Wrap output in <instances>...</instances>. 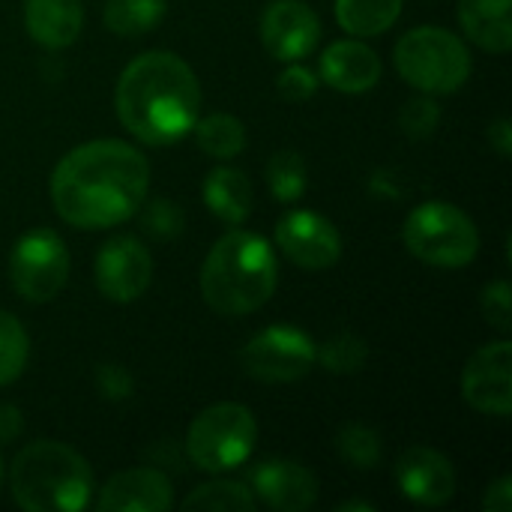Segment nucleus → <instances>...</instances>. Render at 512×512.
<instances>
[{"instance_id": "a211bd4d", "label": "nucleus", "mask_w": 512, "mask_h": 512, "mask_svg": "<svg viewBox=\"0 0 512 512\" xmlns=\"http://www.w3.org/2000/svg\"><path fill=\"white\" fill-rule=\"evenodd\" d=\"M24 27L42 48H69L84 27L81 0H24Z\"/></svg>"}, {"instance_id": "c85d7f7f", "label": "nucleus", "mask_w": 512, "mask_h": 512, "mask_svg": "<svg viewBox=\"0 0 512 512\" xmlns=\"http://www.w3.org/2000/svg\"><path fill=\"white\" fill-rule=\"evenodd\" d=\"M138 210H141V225H144L147 234H153L159 240H171V237L183 234L186 213L171 198H153V201L144 198Z\"/></svg>"}, {"instance_id": "dca6fc26", "label": "nucleus", "mask_w": 512, "mask_h": 512, "mask_svg": "<svg viewBox=\"0 0 512 512\" xmlns=\"http://www.w3.org/2000/svg\"><path fill=\"white\" fill-rule=\"evenodd\" d=\"M96 507L102 512H168L174 507V489L159 468H132L102 486Z\"/></svg>"}, {"instance_id": "0eeeda50", "label": "nucleus", "mask_w": 512, "mask_h": 512, "mask_svg": "<svg viewBox=\"0 0 512 512\" xmlns=\"http://www.w3.org/2000/svg\"><path fill=\"white\" fill-rule=\"evenodd\" d=\"M258 441L255 417L246 405L219 402L204 408L186 435V456L207 474H225L240 468Z\"/></svg>"}, {"instance_id": "cd10ccee", "label": "nucleus", "mask_w": 512, "mask_h": 512, "mask_svg": "<svg viewBox=\"0 0 512 512\" xmlns=\"http://www.w3.org/2000/svg\"><path fill=\"white\" fill-rule=\"evenodd\" d=\"M318 363L330 375H357L369 363V345L357 333H336L318 348Z\"/></svg>"}, {"instance_id": "72a5a7b5", "label": "nucleus", "mask_w": 512, "mask_h": 512, "mask_svg": "<svg viewBox=\"0 0 512 512\" xmlns=\"http://www.w3.org/2000/svg\"><path fill=\"white\" fill-rule=\"evenodd\" d=\"M483 510L486 512H510L512 510V480L501 477L498 483H492L483 495Z\"/></svg>"}, {"instance_id": "2eb2a0df", "label": "nucleus", "mask_w": 512, "mask_h": 512, "mask_svg": "<svg viewBox=\"0 0 512 512\" xmlns=\"http://www.w3.org/2000/svg\"><path fill=\"white\" fill-rule=\"evenodd\" d=\"M252 492L270 510L306 512L318 501V480L300 462L270 459L252 471Z\"/></svg>"}, {"instance_id": "4be33fe9", "label": "nucleus", "mask_w": 512, "mask_h": 512, "mask_svg": "<svg viewBox=\"0 0 512 512\" xmlns=\"http://www.w3.org/2000/svg\"><path fill=\"white\" fill-rule=\"evenodd\" d=\"M165 18V0H105L102 21L114 36L135 39L159 27Z\"/></svg>"}, {"instance_id": "bb28decb", "label": "nucleus", "mask_w": 512, "mask_h": 512, "mask_svg": "<svg viewBox=\"0 0 512 512\" xmlns=\"http://www.w3.org/2000/svg\"><path fill=\"white\" fill-rule=\"evenodd\" d=\"M30 357V339L21 321L0 309V387H9L21 378Z\"/></svg>"}, {"instance_id": "1a4fd4ad", "label": "nucleus", "mask_w": 512, "mask_h": 512, "mask_svg": "<svg viewBox=\"0 0 512 512\" xmlns=\"http://www.w3.org/2000/svg\"><path fill=\"white\" fill-rule=\"evenodd\" d=\"M69 279L66 243L51 228L27 231L9 255V282L27 303L54 300Z\"/></svg>"}, {"instance_id": "a878e982", "label": "nucleus", "mask_w": 512, "mask_h": 512, "mask_svg": "<svg viewBox=\"0 0 512 512\" xmlns=\"http://www.w3.org/2000/svg\"><path fill=\"white\" fill-rule=\"evenodd\" d=\"M306 159L297 150H279L267 159V186L276 201L294 204L306 192Z\"/></svg>"}, {"instance_id": "9b49d317", "label": "nucleus", "mask_w": 512, "mask_h": 512, "mask_svg": "<svg viewBox=\"0 0 512 512\" xmlns=\"http://www.w3.org/2000/svg\"><path fill=\"white\" fill-rule=\"evenodd\" d=\"M465 402L489 417L512 414V345L507 339L483 345L462 372Z\"/></svg>"}, {"instance_id": "6e6552de", "label": "nucleus", "mask_w": 512, "mask_h": 512, "mask_svg": "<svg viewBox=\"0 0 512 512\" xmlns=\"http://www.w3.org/2000/svg\"><path fill=\"white\" fill-rule=\"evenodd\" d=\"M240 369L261 384H291L306 378L318 363V345L309 333L276 324L240 348Z\"/></svg>"}, {"instance_id": "aec40b11", "label": "nucleus", "mask_w": 512, "mask_h": 512, "mask_svg": "<svg viewBox=\"0 0 512 512\" xmlns=\"http://www.w3.org/2000/svg\"><path fill=\"white\" fill-rule=\"evenodd\" d=\"M204 204L228 225H243L252 213V183L240 168L219 165L204 177Z\"/></svg>"}, {"instance_id": "c756f323", "label": "nucleus", "mask_w": 512, "mask_h": 512, "mask_svg": "<svg viewBox=\"0 0 512 512\" xmlns=\"http://www.w3.org/2000/svg\"><path fill=\"white\" fill-rule=\"evenodd\" d=\"M441 123V105L429 96H417L408 99L399 111V126L411 141H423L429 138Z\"/></svg>"}, {"instance_id": "4468645a", "label": "nucleus", "mask_w": 512, "mask_h": 512, "mask_svg": "<svg viewBox=\"0 0 512 512\" xmlns=\"http://www.w3.org/2000/svg\"><path fill=\"white\" fill-rule=\"evenodd\" d=\"M396 483L402 495L420 507H444L456 495V471L450 459L432 447H408L396 459Z\"/></svg>"}, {"instance_id": "393cba45", "label": "nucleus", "mask_w": 512, "mask_h": 512, "mask_svg": "<svg viewBox=\"0 0 512 512\" xmlns=\"http://www.w3.org/2000/svg\"><path fill=\"white\" fill-rule=\"evenodd\" d=\"M336 453L357 471H372L384 459V441L372 426L345 423L336 432Z\"/></svg>"}, {"instance_id": "7c9ffc66", "label": "nucleus", "mask_w": 512, "mask_h": 512, "mask_svg": "<svg viewBox=\"0 0 512 512\" xmlns=\"http://www.w3.org/2000/svg\"><path fill=\"white\" fill-rule=\"evenodd\" d=\"M480 309H483V318L501 330V333H510L512 330V288L510 282H492L483 288V297H480Z\"/></svg>"}, {"instance_id": "f8f14e48", "label": "nucleus", "mask_w": 512, "mask_h": 512, "mask_svg": "<svg viewBox=\"0 0 512 512\" xmlns=\"http://www.w3.org/2000/svg\"><path fill=\"white\" fill-rule=\"evenodd\" d=\"M276 243L285 258L303 270H327L342 255L339 228L315 210H294L282 216L276 225Z\"/></svg>"}, {"instance_id": "473e14b6", "label": "nucleus", "mask_w": 512, "mask_h": 512, "mask_svg": "<svg viewBox=\"0 0 512 512\" xmlns=\"http://www.w3.org/2000/svg\"><path fill=\"white\" fill-rule=\"evenodd\" d=\"M93 378H96V390H99L102 399H108V402H123V399H129L132 390H135L132 375H129L120 363H99Z\"/></svg>"}, {"instance_id": "4c0bfd02", "label": "nucleus", "mask_w": 512, "mask_h": 512, "mask_svg": "<svg viewBox=\"0 0 512 512\" xmlns=\"http://www.w3.org/2000/svg\"><path fill=\"white\" fill-rule=\"evenodd\" d=\"M0 483H3V465H0Z\"/></svg>"}, {"instance_id": "b1692460", "label": "nucleus", "mask_w": 512, "mask_h": 512, "mask_svg": "<svg viewBox=\"0 0 512 512\" xmlns=\"http://www.w3.org/2000/svg\"><path fill=\"white\" fill-rule=\"evenodd\" d=\"M258 498L249 486L234 480H213L192 489L183 501V510L195 512H255Z\"/></svg>"}, {"instance_id": "2f4dec72", "label": "nucleus", "mask_w": 512, "mask_h": 512, "mask_svg": "<svg viewBox=\"0 0 512 512\" xmlns=\"http://www.w3.org/2000/svg\"><path fill=\"white\" fill-rule=\"evenodd\" d=\"M276 87H279V96H282V99H288V102H306V99H312L315 90H318V75H315L312 69L300 66V60H297V63H288V66L279 72Z\"/></svg>"}, {"instance_id": "6ab92c4d", "label": "nucleus", "mask_w": 512, "mask_h": 512, "mask_svg": "<svg viewBox=\"0 0 512 512\" xmlns=\"http://www.w3.org/2000/svg\"><path fill=\"white\" fill-rule=\"evenodd\" d=\"M459 24L483 51L507 54L512 48V0H459Z\"/></svg>"}, {"instance_id": "e433bc0d", "label": "nucleus", "mask_w": 512, "mask_h": 512, "mask_svg": "<svg viewBox=\"0 0 512 512\" xmlns=\"http://www.w3.org/2000/svg\"><path fill=\"white\" fill-rule=\"evenodd\" d=\"M336 510H339V512H354V510L372 512V510H375V507H372V504H366V501H345V504H339Z\"/></svg>"}, {"instance_id": "f3484780", "label": "nucleus", "mask_w": 512, "mask_h": 512, "mask_svg": "<svg viewBox=\"0 0 512 512\" xmlns=\"http://www.w3.org/2000/svg\"><path fill=\"white\" fill-rule=\"evenodd\" d=\"M381 57L360 39H339L321 54V81L339 93H366L381 81Z\"/></svg>"}, {"instance_id": "7ed1b4c3", "label": "nucleus", "mask_w": 512, "mask_h": 512, "mask_svg": "<svg viewBox=\"0 0 512 512\" xmlns=\"http://www.w3.org/2000/svg\"><path fill=\"white\" fill-rule=\"evenodd\" d=\"M279 285V264L273 246L252 231L222 234L201 267L204 303L228 318L258 312Z\"/></svg>"}, {"instance_id": "f03ea898", "label": "nucleus", "mask_w": 512, "mask_h": 512, "mask_svg": "<svg viewBox=\"0 0 512 512\" xmlns=\"http://www.w3.org/2000/svg\"><path fill=\"white\" fill-rule=\"evenodd\" d=\"M114 105L132 138L165 147L192 132L201 117V84L189 63L171 51L135 57L117 78Z\"/></svg>"}, {"instance_id": "412c9836", "label": "nucleus", "mask_w": 512, "mask_h": 512, "mask_svg": "<svg viewBox=\"0 0 512 512\" xmlns=\"http://www.w3.org/2000/svg\"><path fill=\"white\" fill-rule=\"evenodd\" d=\"M405 0H336V21L351 36H381L399 15Z\"/></svg>"}, {"instance_id": "f704fd0d", "label": "nucleus", "mask_w": 512, "mask_h": 512, "mask_svg": "<svg viewBox=\"0 0 512 512\" xmlns=\"http://www.w3.org/2000/svg\"><path fill=\"white\" fill-rule=\"evenodd\" d=\"M24 432V417L15 405H0V444H12Z\"/></svg>"}, {"instance_id": "c9c22d12", "label": "nucleus", "mask_w": 512, "mask_h": 512, "mask_svg": "<svg viewBox=\"0 0 512 512\" xmlns=\"http://www.w3.org/2000/svg\"><path fill=\"white\" fill-rule=\"evenodd\" d=\"M489 144L492 150L501 156V159H510L512 153V123L507 117H498L492 126H489Z\"/></svg>"}, {"instance_id": "20e7f679", "label": "nucleus", "mask_w": 512, "mask_h": 512, "mask_svg": "<svg viewBox=\"0 0 512 512\" xmlns=\"http://www.w3.org/2000/svg\"><path fill=\"white\" fill-rule=\"evenodd\" d=\"M9 489L27 512H78L90 504L93 471L60 441H33L9 465Z\"/></svg>"}, {"instance_id": "423d86ee", "label": "nucleus", "mask_w": 512, "mask_h": 512, "mask_svg": "<svg viewBox=\"0 0 512 512\" xmlns=\"http://www.w3.org/2000/svg\"><path fill=\"white\" fill-rule=\"evenodd\" d=\"M405 249L432 267H468L480 252V231L474 219L447 201H426L414 207L402 228Z\"/></svg>"}, {"instance_id": "ddd939ff", "label": "nucleus", "mask_w": 512, "mask_h": 512, "mask_svg": "<svg viewBox=\"0 0 512 512\" xmlns=\"http://www.w3.org/2000/svg\"><path fill=\"white\" fill-rule=\"evenodd\" d=\"M261 42L270 57L297 63L321 42V18L303 0H273L261 15Z\"/></svg>"}, {"instance_id": "5701e85b", "label": "nucleus", "mask_w": 512, "mask_h": 512, "mask_svg": "<svg viewBox=\"0 0 512 512\" xmlns=\"http://www.w3.org/2000/svg\"><path fill=\"white\" fill-rule=\"evenodd\" d=\"M198 147L213 159H234L246 147V126L234 114H207L192 126Z\"/></svg>"}, {"instance_id": "9d476101", "label": "nucleus", "mask_w": 512, "mask_h": 512, "mask_svg": "<svg viewBox=\"0 0 512 512\" xmlns=\"http://www.w3.org/2000/svg\"><path fill=\"white\" fill-rule=\"evenodd\" d=\"M93 273L99 294L111 303L126 306L147 294L153 282V255L138 237L120 234L99 249Z\"/></svg>"}, {"instance_id": "f257e3e1", "label": "nucleus", "mask_w": 512, "mask_h": 512, "mask_svg": "<svg viewBox=\"0 0 512 512\" xmlns=\"http://www.w3.org/2000/svg\"><path fill=\"white\" fill-rule=\"evenodd\" d=\"M48 189L66 225L102 231L138 213L150 189V162L126 141H87L57 162Z\"/></svg>"}, {"instance_id": "39448f33", "label": "nucleus", "mask_w": 512, "mask_h": 512, "mask_svg": "<svg viewBox=\"0 0 512 512\" xmlns=\"http://www.w3.org/2000/svg\"><path fill=\"white\" fill-rule=\"evenodd\" d=\"M396 69L411 87L429 96H444L468 81L471 51L453 30L426 24L408 30L396 42Z\"/></svg>"}]
</instances>
